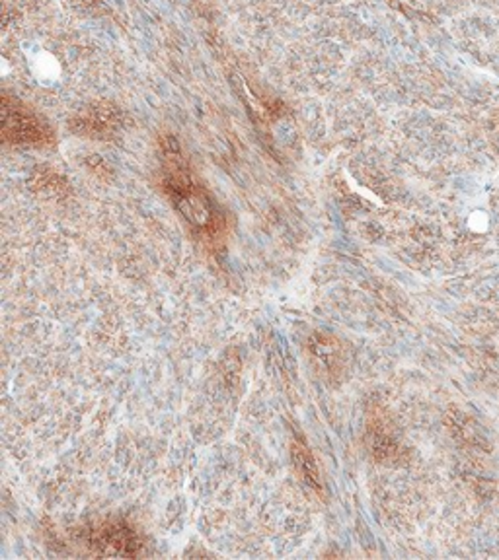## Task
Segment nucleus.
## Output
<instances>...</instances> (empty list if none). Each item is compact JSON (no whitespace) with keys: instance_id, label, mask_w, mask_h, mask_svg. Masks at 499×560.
<instances>
[{"instance_id":"20e7f679","label":"nucleus","mask_w":499,"mask_h":560,"mask_svg":"<svg viewBox=\"0 0 499 560\" xmlns=\"http://www.w3.org/2000/svg\"><path fill=\"white\" fill-rule=\"evenodd\" d=\"M312 343V341H310ZM314 352H316V356L320 362H324V366L328 369H334L336 368V364L340 362V358H338V345L329 339V337H320V341L318 339H314Z\"/></svg>"},{"instance_id":"f257e3e1","label":"nucleus","mask_w":499,"mask_h":560,"mask_svg":"<svg viewBox=\"0 0 499 560\" xmlns=\"http://www.w3.org/2000/svg\"><path fill=\"white\" fill-rule=\"evenodd\" d=\"M88 547L100 557H137L141 552V539L125 522H106L94 525L86 533Z\"/></svg>"},{"instance_id":"7ed1b4c3","label":"nucleus","mask_w":499,"mask_h":560,"mask_svg":"<svg viewBox=\"0 0 499 560\" xmlns=\"http://www.w3.org/2000/svg\"><path fill=\"white\" fill-rule=\"evenodd\" d=\"M32 71L36 74L39 80H45V82H51V80H57L59 74H61V64L59 60L55 59L49 51H37L36 55L32 57Z\"/></svg>"},{"instance_id":"f03ea898","label":"nucleus","mask_w":499,"mask_h":560,"mask_svg":"<svg viewBox=\"0 0 499 560\" xmlns=\"http://www.w3.org/2000/svg\"><path fill=\"white\" fill-rule=\"evenodd\" d=\"M292 463L297 467V471L301 473V477L308 487H312L318 492H322V478H320V469H318L316 459L312 452L308 450L303 440H297L291 448Z\"/></svg>"}]
</instances>
